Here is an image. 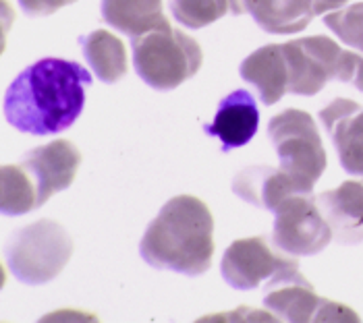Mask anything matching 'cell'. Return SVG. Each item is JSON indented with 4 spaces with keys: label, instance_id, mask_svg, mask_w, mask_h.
I'll return each mask as SVG.
<instances>
[{
    "label": "cell",
    "instance_id": "1",
    "mask_svg": "<svg viewBox=\"0 0 363 323\" xmlns=\"http://www.w3.org/2000/svg\"><path fill=\"white\" fill-rule=\"evenodd\" d=\"M91 73L75 60L42 58L17 75L4 94V118L38 137L67 131L82 114Z\"/></svg>",
    "mask_w": 363,
    "mask_h": 323
},
{
    "label": "cell",
    "instance_id": "2",
    "mask_svg": "<svg viewBox=\"0 0 363 323\" xmlns=\"http://www.w3.org/2000/svg\"><path fill=\"white\" fill-rule=\"evenodd\" d=\"M145 264L185 276H201L214 257V217L194 195H177L152 220L140 244Z\"/></svg>",
    "mask_w": 363,
    "mask_h": 323
},
{
    "label": "cell",
    "instance_id": "3",
    "mask_svg": "<svg viewBox=\"0 0 363 323\" xmlns=\"http://www.w3.org/2000/svg\"><path fill=\"white\" fill-rule=\"evenodd\" d=\"M131 48L138 75L160 91L174 89L191 79L203 62L201 46L170 23L133 38Z\"/></svg>",
    "mask_w": 363,
    "mask_h": 323
},
{
    "label": "cell",
    "instance_id": "4",
    "mask_svg": "<svg viewBox=\"0 0 363 323\" xmlns=\"http://www.w3.org/2000/svg\"><path fill=\"white\" fill-rule=\"evenodd\" d=\"M73 255L71 234L55 220H38L21 228L6 246V266L23 284H46Z\"/></svg>",
    "mask_w": 363,
    "mask_h": 323
},
{
    "label": "cell",
    "instance_id": "5",
    "mask_svg": "<svg viewBox=\"0 0 363 323\" xmlns=\"http://www.w3.org/2000/svg\"><path fill=\"white\" fill-rule=\"evenodd\" d=\"M268 137L279 154L280 166L313 191L328 158L311 114L297 108L280 112L270 118Z\"/></svg>",
    "mask_w": 363,
    "mask_h": 323
},
{
    "label": "cell",
    "instance_id": "6",
    "mask_svg": "<svg viewBox=\"0 0 363 323\" xmlns=\"http://www.w3.org/2000/svg\"><path fill=\"white\" fill-rule=\"evenodd\" d=\"M223 278L237 290H253L259 284H268V288H277L291 282H303L306 278L299 271L295 257H286L279 246L264 237L239 239L224 251L220 264Z\"/></svg>",
    "mask_w": 363,
    "mask_h": 323
},
{
    "label": "cell",
    "instance_id": "7",
    "mask_svg": "<svg viewBox=\"0 0 363 323\" xmlns=\"http://www.w3.org/2000/svg\"><path fill=\"white\" fill-rule=\"evenodd\" d=\"M274 214L277 220L272 242L286 255H318L330 244V241H335V232L311 193L289 197Z\"/></svg>",
    "mask_w": 363,
    "mask_h": 323
},
{
    "label": "cell",
    "instance_id": "8",
    "mask_svg": "<svg viewBox=\"0 0 363 323\" xmlns=\"http://www.w3.org/2000/svg\"><path fill=\"white\" fill-rule=\"evenodd\" d=\"M289 67V91L315 96L336 77V62L342 48L328 35H309L282 44Z\"/></svg>",
    "mask_w": 363,
    "mask_h": 323
},
{
    "label": "cell",
    "instance_id": "9",
    "mask_svg": "<svg viewBox=\"0 0 363 323\" xmlns=\"http://www.w3.org/2000/svg\"><path fill=\"white\" fill-rule=\"evenodd\" d=\"M264 307L284 322H359L353 309L315 295L308 280L274 288L264 296Z\"/></svg>",
    "mask_w": 363,
    "mask_h": 323
},
{
    "label": "cell",
    "instance_id": "10",
    "mask_svg": "<svg viewBox=\"0 0 363 323\" xmlns=\"http://www.w3.org/2000/svg\"><path fill=\"white\" fill-rule=\"evenodd\" d=\"M82 164V152L67 139H56L40 145L23 156L21 166L28 170L38 188V208L55 193L73 185Z\"/></svg>",
    "mask_w": 363,
    "mask_h": 323
},
{
    "label": "cell",
    "instance_id": "11",
    "mask_svg": "<svg viewBox=\"0 0 363 323\" xmlns=\"http://www.w3.org/2000/svg\"><path fill=\"white\" fill-rule=\"evenodd\" d=\"M233 191L255 208L277 212L280 205L299 193H311L303 183L289 174L282 166H250L241 170L235 181Z\"/></svg>",
    "mask_w": 363,
    "mask_h": 323
},
{
    "label": "cell",
    "instance_id": "12",
    "mask_svg": "<svg viewBox=\"0 0 363 323\" xmlns=\"http://www.w3.org/2000/svg\"><path fill=\"white\" fill-rule=\"evenodd\" d=\"M315 201L335 232V241L340 244L363 242V183L347 181L320 193Z\"/></svg>",
    "mask_w": 363,
    "mask_h": 323
},
{
    "label": "cell",
    "instance_id": "13",
    "mask_svg": "<svg viewBox=\"0 0 363 323\" xmlns=\"http://www.w3.org/2000/svg\"><path fill=\"white\" fill-rule=\"evenodd\" d=\"M259 125V112L253 96L245 89H235L220 102L212 125L206 133L214 135L223 141V149H233L247 145Z\"/></svg>",
    "mask_w": 363,
    "mask_h": 323
},
{
    "label": "cell",
    "instance_id": "14",
    "mask_svg": "<svg viewBox=\"0 0 363 323\" xmlns=\"http://www.w3.org/2000/svg\"><path fill=\"white\" fill-rule=\"evenodd\" d=\"M239 75L257 89V96L266 106L277 104L289 91V67L282 44L257 48L241 62Z\"/></svg>",
    "mask_w": 363,
    "mask_h": 323
},
{
    "label": "cell",
    "instance_id": "15",
    "mask_svg": "<svg viewBox=\"0 0 363 323\" xmlns=\"http://www.w3.org/2000/svg\"><path fill=\"white\" fill-rule=\"evenodd\" d=\"M318 0H245L247 13L268 33L293 35L311 23Z\"/></svg>",
    "mask_w": 363,
    "mask_h": 323
},
{
    "label": "cell",
    "instance_id": "16",
    "mask_svg": "<svg viewBox=\"0 0 363 323\" xmlns=\"http://www.w3.org/2000/svg\"><path fill=\"white\" fill-rule=\"evenodd\" d=\"M102 17L131 38L168 26L162 0H102Z\"/></svg>",
    "mask_w": 363,
    "mask_h": 323
},
{
    "label": "cell",
    "instance_id": "17",
    "mask_svg": "<svg viewBox=\"0 0 363 323\" xmlns=\"http://www.w3.org/2000/svg\"><path fill=\"white\" fill-rule=\"evenodd\" d=\"M85 60L104 83H116L127 73V48L121 38L112 35L106 29H96L79 38Z\"/></svg>",
    "mask_w": 363,
    "mask_h": 323
},
{
    "label": "cell",
    "instance_id": "18",
    "mask_svg": "<svg viewBox=\"0 0 363 323\" xmlns=\"http://www.w3.org/2000/svg\"><path fill=\"white\" fill-rule=\"evenodd\" d=\"M0 208L6 215L28 214L38 208V188L21 164L0 168Z\"/></svg>",
    "mask_w": 363,
    "mask_h": 323
},
{
    "label": "cell",
    "instance_id": "19",
    "mask_svg": "<svg viewBox=\"0 0 363 323\" xmlns=\"http://www.w3.org/2000/svg\"><path fill=\"white\" fill-rule=\"evenodd\" d=\"M170 11L181 26L201 29L224 15H243L245 0H170Z\"/></svg>",
    "mask_w": 363,
    "mask_h": 323
},
{
    "label": "cell",
    "instance_id": "20",
    "mask_svg": "<svg viewBox=\"0 0 363 323\" xmlns=\"http://www.w3.org/2000/svg\"><path fill=\"white\" fill-rule=\"evenodd\" d=\"M328 135L335 141L345 172L363 178V108L338 120Z\"/></svg>",
    "mask_w": 363,
    "mask_h": 323
},
{
    "label": "cell",
    "instance_id": "21",
    "mask_svg": "<svg viewBox=\"0 0 363 323\" xmlns=\"http://www.w3.org/2000/svg\"><path fill=\"white\" fill-rule=\"evenodd\" d=\"M324 26L328 27L340 42L363 52V2L349 4L324 15Z\"/></svg>",
    "mask_w": 363,
    "mask_h": 323
},
{
    "label": "cell",
    "instance_id": "22",
    "mask_svg": "<svg viewBox=\"0 0 363 323\" xmlns=\"http://www.w3.org/2000/svg\"><path fill=\"white\" fill-rule=\"evenodd\" d=\"M335 79L355 85V89L363 91V52L342 50L336 62Z\"/></svg>",
    "mask_w": 363,
    "mask_h": 323
},
{
    "label": "cell",
    "instance_id": "23",
    "mask_svg": "<svg viewBox=\"0 0 363 323\" xmlns=\"http://www.w3.org/2000/svg\"><path fill=\"white\" fill-rule=\"evenodd\" d=\"M357 110H362V106H359L355 100L336 98V100H333L328 106L320 110V120H322L324 129L330 133V131H333V127H335L338 120H342L345 116H349V114H353V112H357Z\"/></svg>",
    "mask_w": 363,
    "mask_h": 323
},
{
    "label": "cell",
    "instance_id": "24",
    "mask_svg": "<svg viewBox=\"0 0 363 323\" xmlns=\"http://www.w3.org/2000/svg\"><path fill=\"white\" fill-rule=\"evenodd\" d=\"M77 0H19L23 13H28L31 17H46V15H52L56 11L73 4Z\"/></svg>",
    "mask_w": 363,
    "mask_h": 323
},
{
    "label": "cell",
    "instance_id": "25",
    "mask_svg": "<svg viewBox=\"0 0 363 323\" xmlns=\"http://www.w3.org/2000/svg\"><path fill=\"white\" fill-rule=\"evenodd\" d=\"M349 0H318L315 2V13L318 15H326V13H333L336 8H342Z\"/></svg>",
    "mask_w": 363,
    "mask_h": 323
}]
</instances>
